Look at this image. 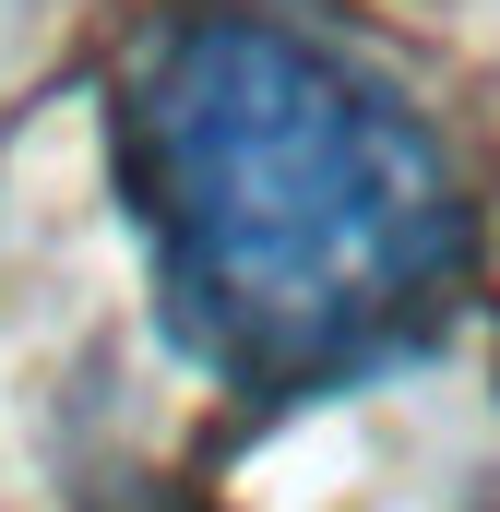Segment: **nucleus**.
Here are the masks:
<instances>
[{"label": "nucleus", "instance_id": "f257e3e1", "mask_svg": "<svg viewBox=\"0 0 500 512\" xmlns=\"http://www.w3.org/2000/svg\"><path fill=\"white\" fill-rule=\"evenodd\" d=\"M108 167L167 334L262 405L417 346L477 262L441 131L286 12H167L120 72Z\"/></svg>", "mask_w": 500, "mask_h": 512}]
</instances>
